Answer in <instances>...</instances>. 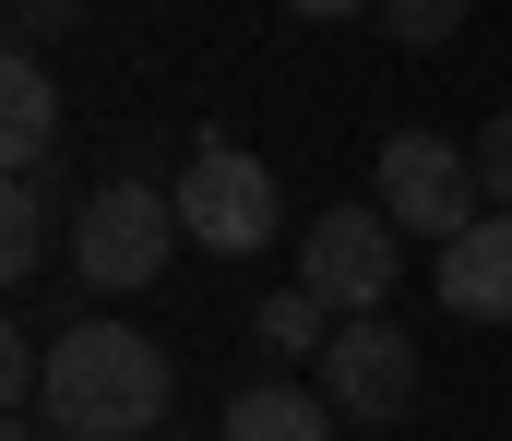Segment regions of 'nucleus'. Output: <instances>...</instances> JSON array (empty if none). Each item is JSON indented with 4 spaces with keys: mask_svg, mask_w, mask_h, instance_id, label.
<instances>
[{
    "mask_svg": "<svg viewBox=\"0 0 512 441\" xmlns=\"http://www.w3.org/2000/svg\"><path fill=\"white\" fill-rule=\"evenodd\" d=\"M167 406H179V370H167V346H155L143 322L96 310V322L48 334V394H36V418L60 441H155Z\"/></svg>",
    "mask_w": 512,
    "mask_h": 441,
    "instance_id": "nucleus-1",
    "label": "nucleus"
},
{
    "mask_svg": "<svg viewBox=\"0 0 512 441\" xmlns=\"http://www.w3.org/2000/svg\"><path fill=\"white\" fill-rule=\"evenodd\" d=\"M167 239H179V191H155V179L84 191V215H72V287H96V298L155 287L167 275Z\"/></svg>",
    "mask_w": 512,
    "mask_h": 441,
    "instance_id": "nucleus-2",
    "label": "nucleus"
},
{
    "mask_svg": "<svg viewBox=\"0 0 512 441\" xmlns=\"http://www.w3.org/2000/svg\"><path fill=\"white\" fill-rule=\"evenodd\" d=\"M370 203H382L405 239H465L477 215H489V191H477V144H453V132H393L382 167H370Z\"/></svg>",
    "mask_w": 512,
    "mask_h": 441,
    "instance_id": "nucleus-3",
    "label": "nucleus"
},
{
    "mask_svg": "<svg viewBox=\"0 0 512 441\" xmlns=\"http://www.w3.org/2000/svg\"><path fill=\"white\" fill-rule=\"evenodd\" d=\"M274 227H286L274 167H262V155H239V144H191V167H179V239H191V251L251 263Z\"/></svg>",
    "mask_w": 512,
    "mask_h": 441,
    "instance_id": "nucleus-4",
    "label": "nucleus"
},
{
    "mask_svg": "<svg viewBox=\"0 0 512 441\" xmlns=\"http://www.w3.org/2000/svg\"><path fill=\"white\" fill-rule=\"evenodd\" d=\"M298 287H322L334 310H382V298L405 287V227H393L382 203L310 215V227H298Z\"/></svg>",
    "mask_w": 512,
    "mask_h": 441,
    "instance_id": "nucleus-5",
    "label": "nucleus"
},
{
    "mask_svg": "<svg viewBox=\"0 0 512 441\" xmlns=\"http://www.w3.org/2000/svg\"><path fill=\"white\" fill-rule=\"evenodd\" d=\"M310 382H322L358 430H393V418L417 406V346L393 334L382 310H346V322H334V346L310 358Z\"/></svg>",
    "mask_w": 512,
    "mask_h": 441,
    "instance_id": "nucleus-6",
    "label": "nucleus"
},
{
    "mask_svg": "<svg viewBox=\"0 0 512 441\" xmlns=\"http://www.w3.org/2000/svg\"><path fill=\"white\" fill-rule=\"evenodd\" d=\"M441 310L453 322H512V215L501 203L465 239H441Z\"/></svg>",
    "mask_w": 512,
    "mask_h": 441,
    "instance_id": "nucleus-7",
    "label": "nucleus"
},
{
    "mask_svg": "<svg viewBox=\"0 0 512 441\" xmlns=\"http://www.w3.org/2000/svg\"><path fill=\"white\" fill-rule=\"evenodd\" d=\"M334 394H310V382H239L227 394V418H215V441H334Z\"/></svg>",
    "mask_w": 512,
    "mask_h": 441,
    "instance_id": "nucleus-8",
    "label": "nucleus"
},
{
    "mask_svg": "<svg viewBox=\"0 0 512 441\" xmlns=\"http://www.w3.org/2000/svg\"><path fill=\"white\" fill-rule=\"evenodd\" d=\"M0 144H12V167H48V144H60V84L36 48L0 60Z\"/></svg>",
    "mask_w": 512,
    "mask_h": 441,
    "instance_id": "nucleus-9",
    "label": "nucleus"
},
{
    "mask_svg": "<svg viewBox=\"0 0 512 441\" xmlns=\"http://www.w3.org/2000/svg\"><path fill=\"white\" fill-rule=\"evenodd\" d=\"M334 322H346V310H334L322 287H262V310H251L262 358H322V346H334Z\"/></svg>",
    "mask_w": 512,
    "mask_h": 441,
    "instance_id": "nucleus-10",
    "label": "nucleus"
},
{
    "mask_svg": "<svg viewBox=\"0 0 512 441\" xmlns=\"http://www.w3.org/2000/svg\"><path fill=\"white\" fill-rule=\"evenodd\" d=\"M0 275H12V287L48 275V179H36V167L0 179Z\"/></svg>",
    "mask_w": 512,
    "mask_h": 441,
    "instance_id": "nucleus-11",
    "label": "nucleus"
},
{
    "mask_svg": "<svg viewBox=\"0 0 512 441\" xmlns=\"http://www.w3.org/2000/svg\"><path fill=\"white\" fill-rule=\"evenodd\" d=\"M465 12H477V0H382L393 48H453V36H465Z\"/></svg>",
    "mask_w": 512,
    "mask_h": 441,
    "instance_id": "nucleus-12",
    "label": "nucleus"
},
{
    "mask_svg": "<svg viewBox=\"0 0 512 441\" xmlns=\"http://www.w3.org/2000/svg\"><path fill=\"white\" fill-rule=\"evenodd\" d=\"M477 191H489V203L512 215V108L489 120V132H477Z\"/></svg>",
    "mask_w": 512,
    "mask_h": 441,
    "instance_id": "nucleus-13",
    "label": "nucleus"
},
{
    "mask_svg": "<svg viewBox=\"0 0 512 441\" xmlns=\"http://www.w3.org/2000/svg\"><path fill=\"white\" fill-rule=\"evenodd\" d=\"M72 24H84V0H12V48H48Z\"/></svg>",
    "mask_w": 512,
    "mask_h": 441,
    "instance_id": "nucleus-14",
    "label": "nucleus"
},
{
    "mask_svg": "<svg viewBox=\"0 0 512 441\" xmlns=\"http://www.w3.org/2000/svg\"><path fill=\"white\" fill-rule=\"evenodd\" d=\"M298 24H346V12H382V0H286Z\"/></svg>",
    "mask_w": 512,
    "mask_h": 441,
    "instance_id": "nucleus-15",
    "label": "nucleus"
},
{
    "mask_svg": "<svg viewBox=\"0 0 512 441\" xmlns=\"http://www.w3.org/2000/svg\"><path fill=\"white\" fill-rule=\"evenodd\" d=\"M0 441H60V430H48V418H12V430H0Z\"/></svg>",
    "mask_w": 512,
    "mask_h": 441,
    "instance_id": "nucleus-16",
    "label": "nucleus"
}]
</instances>
